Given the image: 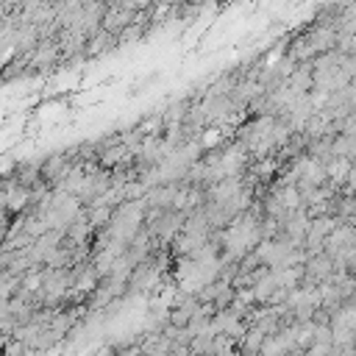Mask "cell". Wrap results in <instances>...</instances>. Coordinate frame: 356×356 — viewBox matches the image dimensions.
<instances>
[{"instance_id":"obj_1","label":"cell","mask_w":356,"mask_h":356,"mask_svg":"<svg viewBox=\"0 0 356 356\" xmlns=\"http://www.w3.org/2000/svg\"><path fill=\"white\" fill-rule=\"evenodd\" d=\"M331 275H334V261L325 253L312 256L309 264H306V270H303V278H309V281H328Z\"/></svg>"},{"instance_id":"obj_4","label":"cell","mask_w":356,"mask_h":356,"mask_svg":"<svg viewBox=\"0 0 356 356\" xmlns=\"http://www.w3.org/2000/svg\"><path fill=\"white\" fill-rule=\"evenodd\" d=\"M353 298H356V289H353Z\"/></svg>"},{"instance_id":"obj_3","label":"cell","mask_w":356,"mask_h":356,"mask_svg":"<svg viewBox=\"0 0 356 356\" xmlns=\"http://www.w3.org/2000/svg\"><path fill=\"white\" fill-rule=\"evenodd\" d=\"M348 178H350V186H353V192H356V170H350V175H348Z\"/></svg>"},{"instance_id":"obj_2","label":"cell","mask_w":356,"mask_h":356,"mask_svg":"<svg viewBox=\"0 0 356 356\" xmlns=\"http://www.w3.org/2000/svg\"><path fill=\"white\" fill-rule=\"evenodd\" d=\"M323 167H325V178H331L334 184L345 181V178L350 175V170H353V167H350V161H348V159H339V156H334V159H331V161H325Z\"/></svg>"}]
</instances>
